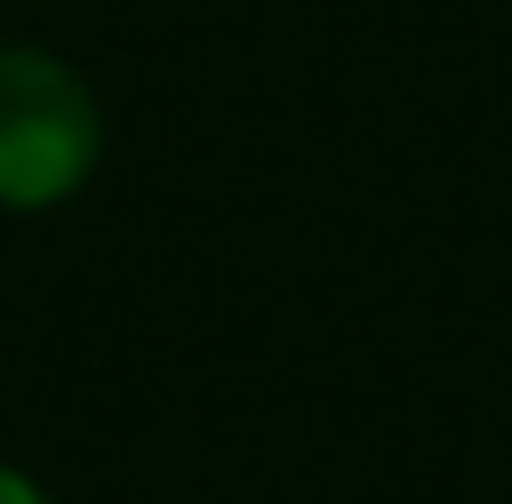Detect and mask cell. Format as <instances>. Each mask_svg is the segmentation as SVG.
<instances>
[{"mask_svg": "<svg viewBox=\"0 0 512 504\" xmlns=\"http://www.w3.org/2000/svg\"><path fill=\"white\" fill-rule=\"evenodd\" d=\"M101 160V110L51 51H0V210L68 202Z\"/></svg>", "mask_w": 512, "mask_h": 504, "instance_id": "obj_1", "label": "cell"}, {"mask_svg": "<svg viewBox=\"0 0 512 504\" xmlns=\"http://www.w3.org/2000/svg\"><path fill=\"white\" fill-rule=\"evenodd\" d=\"M0 504H51V496H42L34 479H17V471H0Z\"/></svg>", "mask_w": 512, "mask_h": 504, "instance_id": "obj_2", "label": "cell"}]
</instances>
